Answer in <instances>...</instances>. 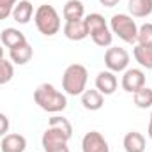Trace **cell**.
<instances>
[{
    "instance_id": "28",
    "label": "cell",
    "mask_w": 152,
    "mask_h": 152,
    "mask_svg": "<svg viewBox=\"0 0 152 152\" xmlns=\"http://www.w3.org/2000/svg\"><path fill=\"white\" fill-rule=\"evenodd\" d=\"M147 136L152 140V112H151V118H149V127H147Z\"/></svg>"
},
{
    "instance_id": "24",
    "label": "cell",
    "mask_w": 152,
    "mask_h": 152,
    "mask_svg": "<svg viewBox=\"0 0 152 152\" xmlns=\"http://www.w3.org/2000/svg\"><path fill=\"white\" fill-rule=\"evenodd\" d=\"M16 4H18V0H0V21L12 14V9Z\"/></svg>"
},
{
    "instance_id": "5",
    "label": "cell",
    "mask_w": 152,
    "mask_h": 152,
    "mask_svg": "<svg viewBox=\"0 0 152 152\" xmlns=\"http://www.w3.org/2000/svg\"><path fill=\"white\" fill-rule=\"evenodd\" d=\"M34 23L37 27V30L46 36V37H53L55 34H58L62 23H60V16L57 12V9L50 4H42L39 5L34 12Z\"/></svg>"
},
{
    "instance_id": "26",
    "label": "cell",
    "mask_w": 152,
    "mask_h": 152,
    "mask_svg": "<svg viewBox=\"0 0 152 152\" xmlns=\"http://www.w3.org/2000/svg\"><path fill=\"white\" fill-rule=\"evenodd\" d=\"M44 152H71V151H69V147H67V143H66V145H58V147L48 149V151H44Z\"/></svg>"
},
{
    "instance_id": "30",
    "label": "cell",
    "mask_w": 152,
    "mask_h": 152,
    "mask_svg": "<svg viewBox=\"0 0 152 152\" xmlns=\"http://www.w3.org/2000/svg\"><path fill=\"white\" fill-rule=\"evenodd\" d=\"M151 46H152V44H151Z\"/></svg>"
},
{
    "instance_id": "9",
    "label": "cell",
    "mask_w": 152,
    "mask_h": 152,
    "mask_svg": "<svg viewBox=\"0 0 152 152\" xmlns=\"http://www.w3.org/2000/svg\"><path fill=\"white\" fill-rule=\"evenodd\" d=\"M81 152H110V145L99 131H88L81 138Z\"/></svg>"
},
{
    "instance_id": "8",
    "label": "cell",
    "mask_w": 152,
    "mask_h": 152,
    "mask_svg": "<svg viewBox=\"0 0 152 152\" xmlns=\"http://www.w3.org/2000/svg\"><path fill=\"white\" fill-rule=\"evenodd\" d=\"M147 83V76L142 69H136V67H131V69H126L124 75H122V88L129 94H134L136 90H140L142 87H145Z\"/></svg>"
},
{
    "instance_id": "3",
    "label": "cell",
    "mask_w": 152,
    "mask_h": 152,
    "mask_svg": "<svg viewBox=\"0 0 152 152\" xmlns=\"http://www.w3.org/2000/svg\"><path fill=\"white\" fill-rule=\"evenodd\" d=\"M85 25H87V30H88V36L94 41L96 46H101V48H110L112 46V41H113V34L104 20L103 14L99 12H90L87 14L85 18Z\"/></svg>"
},
{
    "instance_id": "13",
    "label": "cell",
    "mask_w": 152,
    "mask_h": 152,
    "mask_svg": "<svg viewBox=\"0 0 152 152\" xmlns=\"http://www.w3.org/2000/svg\"><path fill=\"white\" fill-rule=\"evenodd\" d=\"M104 104V96L97 88H88L81 94V106L88 112H97Z\"/></svg>"
},
{
    "instance_id": "25",
    "label": "cell",
    "mask_w": 152,
    "mask_h": 152,
    "mask_svg": "<svg viewBox=\"0 0 152 152\" xmlns=\"http://www.w3.org/2000/svg\"><path fill=\"white\" fill-rule=\"evenodd\" d=\"M9 126H11V122H9V118H7V115L0 113V136H5V134H7Z\"/></svg>"
},
{
    "instance_id": "1",
    "label": "cell",
    "mask_w": 152,
    "mask_h": 152,
    "mask_svg": "<svg viewBox=\"0 0 152 152\" xmlns=\"http://www.w3.org/2000/svg\"><path fill=\"white\" fill-rule=\"evenodd\" d=\"M71 136H73L71 122L66 117L53 115L50 118L48 129L42 133L41 143H42V149L48 151V149H53V147H58V145H66L71 140Z\"/></svg>"
},
{
    "instance_id": "22",
    "label": "cell",
    "mask_w": 152,
    "mask_h": 152,
    "mask_svg": "<svg viewBox=\"0 0 152 152\" xmlns=\"http://www.w3.org/2000/svg\"><path fill=\"white\" fill-rule=\"evenodd\" d=\"M14 76V66L12 62L5 60V58H0V85H5L12 80Z\"/></svg>"
},
{
    "instance_id": "16",
    "label": "cell",
    "mask_w": 152,
    "mask_h": 152,
    "mask_svg": "<svg viewBox=\"0 0 152 152\" xmlns=\"http://www.w3.org/2000/svg\"><path fill=\"white\" fill-rule=\"evenodd\" d=\"M145 136L138 131H129L122 142L126 152H145Z\"/></svg>"
},
{
    "instance_id": "4",
    "label": "cell",
    "mask_w": 152,
    "mask_h": 152,
    "mask_svg": "<svg viewBox=\"0 0 152 152\" xmlns=\"http://www.w3.org/2000/svg\"><path fill=\"white\" fill-rule=\"evenodd\" d=\"M88 71L81 64H71L66 67L62 76V88L67 96H81L87 90Z\"/></svg>"
},
{
    "instance_id": "19",
    "label": "cell",
    "mask_w": 152,
    "mask_h": 152,
    "mask_svg": "<svg viewBox=\"0 0 152 152\" xmlns=\"http://www.w3.org/2000/svg\"><path fill=\"white\" fill-rule=\"evenodd\" d=\"M127 11L133 18H147L152 14V0H129Z\"/></svg>"
},
{
    "instance_id": "15",
    "label": "cell",
    "mask_w": 152,
    "mask_h": 152,
    "mask_svg": "<svg viewBox=\"0 0 152 152\" xmlns=\"http://www.w3.org/2000/svg\"><path fill=\"white\" fill-rule=\"evenodd\" d=\"M0 42H2V46L11 50V48L21 44V42H27V37H25V34L21 30H18L14 27H7V28H4L0 32Z\"/></svg>"
},
{
    "instance_id": "17",
    "label": "cell",
    "mask_w": 152,
    "mask_h": 152,
    "mask_svg": "<svg viewBox=\"0 0 152 152\" xmlns=\"http://www.w3.org/2000/svg\"><path fill=\"white\" fill-rule=\"evenodd\" d=\"M32 14H34V5L28 0H20L12 9V18L20 25H27L32 20Z\"/></svg>"
},
{
    "instance_id": "29",
    "label": "cell",
    "mask_w": 152,
    "mask_h": 152,
    "mask_svg": "<svg viewBox=\"0 0 152 152\" xmlns=\"http://www.w3.org/2000/svg\"><path fill=\"white\" fill-rule=\"evenodd\" d=\"M0 58H4V48H2V42H0Z\"/></svg>"
},
{
    "instance_id": "21",
    "label": "cell",
    "mask_w": 152,
    "mask_h": 152,
    "mask_svg": "<svg viewBox=\"0 0 152 152\" xmlns=\"http://www.w3.org/2000/svg\"><path fill=\"white\" fill-rule=\"evenodd\" d=\"M133 99H134V104L140 110H149V108H152V88H149L147 85L142 87L140 90H136L133 94Z\"/></svg>"
},
{
    "instance_id": "20",
    "label": "cell",
    "mask_w": 152,
    "mask_h": 152,
    "mask_svg": "<svg viewBox=\"0 0 152 152\" xmlns=\"http://www.w3.org/2000/svg\"><path fill=\"white\" fill-rule=\"evenodd\" d=\"M133 55H134V60L142 67L152 69V46H149V44H136L134 50H133Z\"/></svg>"
},
{
    "instance_id": "6",
    "label": "cell",
    "mask_w": 152,
    "mask_h": 152,
    "mask_svg": "<svg viewBox=\"0 0 152 152\" xmlns=\"http://www.w3.org/2000/svg\"><path fill=\"white\" fill-rule=\"evenodd\" d=\"M110 30H112L113 36H117L118 39H122L124 42L136 44V39H138V25L133 20V16L124 14V12L113 14L112 20H110Z\"/></svg>"
},
{
    "instance_id": "11",
    "label": "cell",
    "mask_w": 152,
    "mask_h": 152,
    "mask_svg": "<svg viewBox=\"0 0 152 152\" xmlns=\"http://www.w3.org/2000/svg\"><path fill=\"white\" fill-rule=\"evenodd\" d=\"M27 149V138L20 133H9L2 136L0 152H25Z\"/></svg>"
},
{
    "instance_id": "18",
    "label": "cell",
    "mask_w": 152,
    "mask_h": 152,
    "mask_svg": "<svg viewBox=\"0 0 152 152\" xmlns=\"http://www.w3.org/2000/svg\"><path fill=\"white\" fill-rule=\"evenodd\" d=\"M64 20L66 21H78L85 18V5L81 0H67L64 5Z\"/></svg>"
},
{
    "instance_id": "14",
    "label": "cell",
    "mask_w": 152,
    "mask_h": 152,
    "mask_svg": "<svg viewBox=\"0 0 152 152\" xmlns=\"http://www.w3.org/2000/svg\"><path fill=\"white\" fill-rule=\"evenodd\" d=\"M64 36L69 41H83L85 37H88V30H87L85 20L66 21V25H64Z\"/></svg>"
},
{
    "instance_id": "23",
    "label": "cell",
    "mask_w": 152,
    "mask_h": 152,
    "mask_svg": "<svg viewBox=\"0 0 152 152\" xmlns=\"http://www.w3.org/2000/svg\"><path fill=\"white\" fill-rule=\"evenodd\" d=\"M136 44H152V23H143L142 27H138Z\"/></svg>"
},
{
    "instance_id": "10",
    "label": "cell",
    "mask_w": 152,
    "mask_h": 152,
    "mask_svg": "<svg viewBox=\"0 0 152 152\" xmlns=\"http://www.w3.org/2000/svg\"><path fill=\"white\" fill-rule=\"evenodd\" d=\"M118 87V80L112 71H99L96 76V88L103 96H112Z\"/></svg>"
},
{
    "instance_id": "2",
    "label": "cell",
    "mask_w": 152,
    "mask_h": 152,
    "mask_svg": "<svg viewBox=\"0 0 152 152\" xmlns=\"http://www.w3.org/2000/svg\"><path fill=\"white\" fill-rule=\"evenodd\" d=\"M34 101L41 110L48 113H60L67 108V97L51 83H41L34 90Z\"/></svg>"
},
{
    "instance_id": "27",
    "label": "cell",
    "mask_w": 152,
    "mask_h": 152,
    "mask_svg": "<svg viewBox=\"0 0 152 152\" xmlns=\"http://www.w3.org/2000/svg\"><path fill=\"white\" fill-rule=\"evenodd\" d=\"M118 2H120V0H99V4H101L103 7H115Z\"/></svg>"
},
{
    "instance_id": "12",
    "label": "cell",
    "mask_w": 152,
    "mask_h": 152,
    "mask_svg": "<svg viewBox=\"0 0 152 152\" xmlns=\"http://www.w3.org/2000/svg\"><path fill=\"white\" fill-rule=\"evenodd\" d=\"M32 57H34V50H32V46L28 44V41H27V42H21V44H18V46H14V48L9 50V58H11V62L16 64V66H25V64H28V62L32 60Z\"/></svg>"
},
{
    "instance_id": "7",
    "label": "cell",
    "mask_w": 152,
    "mask_h": 152,
    "mask_svg": "<svg viewBox=\"0 0 152 152\" xmlns=\"http://www.w3.org/2000/svg\"><path fill=\"white\" fill-rule=\"evenodd\" d=\"M104 66L112 73H124L129 66V53L120 46H110L104 53Z\"/></svg>"
}]
</instances>
